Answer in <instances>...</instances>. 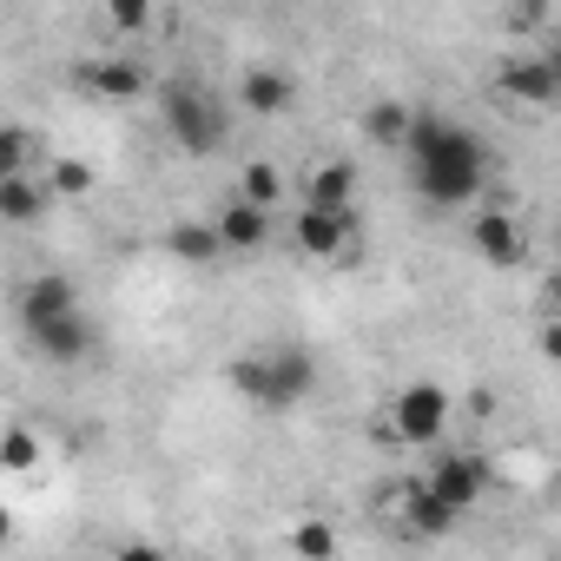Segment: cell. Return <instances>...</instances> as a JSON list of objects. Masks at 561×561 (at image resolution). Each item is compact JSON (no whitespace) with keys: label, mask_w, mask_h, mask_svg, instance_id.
Here are the masks:
<instances>
[{"label":"cell","mask_w":561,"mask_h":561,"mask_svg":"<svg viewBox=\"0 0 561 561\" xmlns=\"http://www.w3.org/2000/svg\"><path fill=\"white\" fill-rule=\"evenodd\" d=\"M403 159H410V172H416V192H423L430 205H443V211L469 205V198L482 192V179H489V146H482L469 126L443 119V113H416V119H410Z\"/></svg>","instance_id":"cell-1"},{"label":"cell","mask_w":561,"mask_h":561,"mask_svg":"<svg viewBox=\"0 0 561 561\" xmlns=\"http://www.w3.org/2000/svg\"><path fill=\"white\" fill-rule=\"evenodd\" d=\"M165 133H172L192 159H205V152H218V146H225L231 113H225L205 87H165Z\"/></svg>","instance_id":"cell-2"},{"label":"cell","mask_w":561,"mask_h":561,"mask_svg":"<svg viewBox=\"0 0 561 561\" xmlns=\"http://www.w3.org/2000/svg\"><path fill=\"white\" fill-rule=\"evenodd\" d=\"M449 416H456L449 390L423 377V383H403V390H397V403H390V436H403V443H436V436L449 430Z\"/></svg>","instance_id":"cell-3"},{"label":"cell","mask_w":561,"mask_h":561,"mask_svg":"<svg viewBox=\"0 0 561 561\" xmlns=\"http://www.w3.org/2000/svg\"><path fill=\"white\" fill-rule=\"evenodd\" d=\"M416 482H423L449 515H469V508H476V495L489 489V462H482V456H469V449H449V456H436V462H430V476H416Z\"/></svg>","instance_id":"cell-4"},{"label":"cell","mask_w":561,"mask_h":561,"mask_svg":"<svg viewBox=\"0 0 561 561\" xmlns=\"http://www.w3.org/2000/svg\"><path fill=\"white\" fill-rule=\"evenodd\" d=\"M257 364H264L257 410H291V403H305V397H311V383H318L311 351H271V357H257Z\"/></svg>","instance_id":"cell-5"},{"label":"cell","mask_w":561,"mask_h":561,"mask_svg":"<svg viewBox=\"0 0 561 561\" xmlns=\"http://www.w3.org/2000/svg\"><path fill=\"white\" fill-rule=\"evenodd\" d=\"M80 87H87L93 100H106V106H126V100H139V93L152 87V73H146L139 54H100V60L80 67Z\"/></svg>","instance_id":"cell-6"},{"label":"cell","mask_w":561,"mask_h":561,"mask_svg":"<svg viewBox=\"0 0 561 561\" xmlns=\"http://www.w3.org/2000/svg\"><path fill=\"white\" fill-rule=\"evenodd\" d=\"M469 244L482 251V264H495V271H515V264H528V231L515 225V211L508 205H489V211H476V225H469Z\"/></svg>","instance_id":"cell-7"},{"label":"cell","mask_w":561,"mask_h":561,"mask_svg":"<svg viewBox=\"0 0 561 561\" xmlns=\"http://www.w3.org/2000/svg\"><path fill=\"white\" fill-rule=\"evenodd\" d=\"M502 93L522 100V106H548V100L561 93V60H554V54H515V60L502 67Z\"/></svg>","instance_id":"cell-8"},{"label":"cell","mask_w":561,"mask_h":561,"mask_svg":"<svg viewBox=\"0 0 561 561\" xmlns=\"http://www.w3.org/2000/svg\"><path fill=\"white\" fill-rule=\"evenodd\" d=\"M238 106L257 113V119H277V113H291L298 106V80L285 67H244L238 80Z\"/></svg>","instance_id":"cell-9"},{"label":"cell","mask_w":561,"mask_h":561,"mask_svg":"<svg viewBox=\"0 0 561 561\" xmlns=\"http://www.w3.org/2000/svg\"><path fill=\"white\" fill-rule=\"evenodd\" d=\"M80 311V285L73 277H60V271H41L34 285L21 291V324L34 331V324H54V318H73Z\"/></svg>","instance_id":"cell-10"},{"label":"cell","mask_w":561,"mask_h":561,"mask_svg":"<svg viewBox=\"0 0 561 561\" xmlns=\"http://www.w3.org/2000/svg\"><path fill=\"white\" fill-rule=\"evenodd\" d=\"M351 238H357V211H318V205L298 211V251L305 257H337V251H351Z\"/></svg>","instance_id":"cell-11"},{"label":"cell","mask_w":561,"mask_h":561,"mask_svg":"<svg viewBox=\"0 0 561 561\" xmlns=\"http://www.w3.org/2000/svg\"><path fill=\"white\" fill-rule=\"evenodd\" d=\"M456 522H462V515H449L423 482H403V489H397V528H403V535H416V541H443Z\"/></svg>","instance_id":"cell-12"},{"label":"cell","mask_w":561,"mask_h":561,"mask_svg":"<svg viewBox=\"0 0 561 561\" xmlns=\"http://www.w3.org/2000/svg\"><path fill=\"white\" fill-rule=\"evenodd\" d=\"M305 205L318 211H357V159H318L305 179Z\"/></svg>","instance_id":"cell-13"},{"label":"cell","mask_w":561,"mask_h":561,"mask_svg":"<svg viewBox=\"0 0 561 561\" xmlns=\"http://www.w3.org/2000/svg\"><path fill=\"white\" fill-rule=\"evenodd\" d=\"M27 337H34V351H41L47 364H80V357L93 351V324H87V311L54 318V324H34Z\"/></svg>","instance_id":"cell-14"},{"label":"cell","mask_w":561,"mask_h":561,"mask_svg":"<svg viewBox=\"0 0 561 561\" xmlns=\"http://www.w3.org/2000/svg\"><path fill=\"white\" fill-rule=\"evenodd\" d=\"M211 231H218V244H225V251H257V244L271 238V211H257V205L231 198V205H218V211H211Z\"/></svg>","instance_id":"cell-15"},{"label":"cell","mask_w":561,"mask_h":561,"mask_svg":"<svg viewBox=\"0 0 561 561\" xmlns=\"http://www.w3.org/2000/svg\"><path fill=\"white\" fill-rule=\"evenodd\" d=\"M41 456H47V443H41L34 423H0V469L8 476H34Z\"/></svg>","instance_id":"cell-16"},{"label":"cell","mask_w":561,"mask_h":561,"mask_svg":"<svg viewBox=\"0 0 561 561\" xmlns=\"http://www.w3.org/2000/svg\"><path fill=\"white\" fill-rule=\"evenodd\" d=\"M47 185L27 172V179H8L0 185V225H34V218H47Z\"/></svg>","instance_id":"cell-17"},{"label":"cell","mask_w":561,"mask_h":561,"mask_svg":"<svg viewBox=\"0 0 561 561\" xmlns=\"http://www.w3.org/2000/svg\"><path fill=\"white\" fill-rule=\"evenodd\" d=\"M165 251H172L179 264H218V257H225V244H218L211 218H205V225H192V218H185V225H172V231H165Z\"/></svg>","instance_id":"cell-18"},{"label":"cell","mask_w":561,"mask_h":561,"mask_svg":"<svg viewBox=\"0 0 561 561\" xmlns=\"http://www.w3.org/2000/svg\"><path fill=\"white\" fill-rule=\"evenodd\" d=\"M410 119H416V106H403V100H377V106L364 113V133H370L377 146H397V152H403V139H410Z\"/></svg>","instance_id":"cell-19"},{"label":"cell","mask_w":561,"mask_h":561,"mask_svg":"<svg viewBox=\"0 0 561 561\" xmlns=\"http://www.w3.org/2000/svg\"><path fill=\"white\" fill-rule=\"evenodd\" d=\"M291 554H298V561H337V528H331L324 515H305V522L291 528Z\"/></svg>","instance_id":"cell-20"},{"label":"cell","mask_w":561,"mask_h":561,"mask_svg":"<svg viewBox=\"0 0 561 561\" xmlns=\"http://www.w3.org/2000/svg\"><path fill=\"white\" fill-rule=\"evenodd\" d=\"M34 172V139L27 126H0V185L8 179H27Z\"/></svg>","instance_id":"cell-21"},{"label":"cell","mask_w":561,"mask_h":561,"mask_svg":"<svg viewBox=\"0 0 561 561\" xmlns=\"http://www.w3.org/2000/svg\"><path fill=\"white\" fill-rule=\"evenodd\" d=\"M87 192H93V165H87V159H54L47 198H87Z\"/></svg>","instance_id":"cell-22"},{"label":"cell","mask_w":561,"mask_h":561,"mask_svg":"<svg viewBox=\"0 0 561 561\" xmlns=\"http://www.w3.org/2000/svg\"><path fill=\"white\" fill-rule=\"evenodd\" d=\"M238 198H244V205H257V211H271V205H277V172H271L264 159H251V165H244Z\"/></svg>","instance_id":"cell-23"},{"label":"cell","mask_w":561,"mask_h":561,"mask_svg":"<svg viewBox=\"0 0 561 561\" xmlns=\"http://www.w3.org/2000/svg\"><path fill=\"white\" fill-rule=\"evenodd\" d=\"M106 21H113L119 34H146V27H152V8H146V0H113Z\"/></svg>","instance_id":"cell-24"},{"label":"cell","mask_w":561,"mask_h":561,"mask_svg":"<svg viewBox=\"0 0 561 561\" xmlns=\"http://www.w3.org/2000/svg\"><path fill=\"white\" fill-rule=\"evenodd\" d=\"M113 561H165V548H152V541H126Z\"/></svg>","instance_id":"cell-25"},{"label":"cell","mask_w":561,"mask_h":561,"mask_svg":"<svg viewBox=\"0 0 561 561\" xmlns=\"http://www.w3.org/2000/svg\"><path fill=\"white\" fill-rule=\"evenodd\" d=\"M8 535H14V515H8V508H0V541H8Z\"/></svg>","instance_id":"cell-26"}]
</instances>
